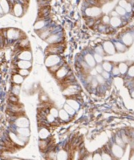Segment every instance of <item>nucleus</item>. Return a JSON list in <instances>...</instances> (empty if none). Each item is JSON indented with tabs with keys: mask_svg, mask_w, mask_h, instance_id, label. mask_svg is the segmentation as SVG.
Returning <instances> with one entry per match:
<instances>
[{
	"mask_svg": "<svg viewBox=\"0 0 134 160\" xmlns=\"http://www.w3.org/2000/svg\"><path fill=\"white\" fill-rule=\"evenodd\" d=\"M60 57L58 55H56V54H51L49 55L46 60H45V65L48 67H52L54 65H56V64H58L60 63Z\"/></svg>",
	"mask_w": 134,
	"mask_h": 160,
	"instance_id": "f257e3e1",
	"label": "nucleus"
},
{
	"mask_svg": "<svg viewBox=\"0 0 134 160\" xmlns=\"http://www.w3.org/2000/svg\"><path fill=\"white\" fill-rule=\"evenodd\" d=\"M111 151L112 153V154L115 156V158H121L123 154H124V150H123V147L119 146L118 144H113L112 146V148H111Z\"/></svg>",
	"mask_w": 134,
	"mask_h": 160,
	"instance_id": "f03ea898",
	"label": "nucleus"
},
{
	"mask_svg": "<svg viewBox=\"0 0 134 160\" xmlns=\"http://www.w3.org/2000/svg\"><path fill=\"white\" fill-rule=\"evenodd\" d=\"M103 48H104V51L108 54H114L117 51L116 47H115V45H113V43L110 41L104 42L103 44Z\"/></svg>",
	"mask_w": 134,
	"mask_h": 160,
	"instance_id": "7ed1b4c3",
	"label": "nucleus"
},
{
	"mask_svg": "<svg viewBox=\"0 0 134 160\" xmlns=\"http://www.w3.org/2000/svg\"><path fill=\"white\" fill-rule=\"evenodd\" d=\"M79 91H80V87H78L77 86L70 85L64 89V91H63V94L66 96H71V95H73V94H75L76 93H78Z\"/></svg>",
	"mask_w": 134,
	"mask_h": 160,
	"instance_id": "20e7f679",
	"label": "nucleus"
},
{
	"mask_svg": "<svg viewBox=\"0 0 134 160\" xmlns=\"http://www.w3.org/2000/svg\"><path fill=\"white\" fill-rule=\"evenodd\" d=\"M15 125L18 127H28L29 121L27 118H26L24 117H20L15 121Z\"/></svg>",
	"mask_w": 134,
	"mask_h": 160,
	"instance_id": "39448f33",
	"label": "nucleus"
},
{
	"mask_svg": "<svg viewBox=\"0 0 134 160\" xmlns=\"http://www.w3.org/2000/svg\"><path fill=\"white\" fill-rule=\"evenodd\" d=\"M85 13L88 16H92V17H95V16H98L101 13V11L100 8L98 7H90V8H88L86 11H85Z\"/></svg>",
	"mask_w": 134,
	"mask_h": 160,
	"instance_id": "423d86ee",
	"label": "nucleus"
},
{
	"mask_svg": "<svg viewBox=\"0 0 134 160\" xmlns=\"http://www.w3.org/2000/svg\"><path fill=\"white\" fill-rule=\"evenodd\" d=\"M7 38L9 39H17L20 37V32L17 31V30H15V29H10L7 31Z\"/></svg>",
	"mask_w": 134,
	"mask_h": 160,
	"instance_id": "0eeeda50",
	"label": "nucleus"
},
{
	"mask_svg": "<svg viewBox=\"0 0 134 160\" xmlns=\"http://www.w3.org/2000/svg\"><path fill=\"white\" fill-rule=\"evenodd\" d=\"M84 61L86 62V63L90 67H95L97 66L95 64V58L94 56H92V54H87L84 57Z\"/></svg>",
	"mask_w": 134,
	"mask_h": 160,
	"instance_id": "6e6552de",
	"label": "nucleus"
},
{
	"mask_svg": "<svg viewBox=\"0 0 134 160\" xmlns=\"http://www.w3.org/2000/svg\"><path fill=\"white\" fill-rule=\"evenodd\" d=\"M122 42H123V43L125 45V46H127V47H129V46H131L132 44V43H133V38H132V36L129 34V33H128V34H125L123 37H122Z\"/></svg>",
	"mask_w": 134,
	"mask_h": 160,
	"instance_id": "1a4fd4ad",
	"label": "nucleus"
},
{
	"mask_svg": "<svg viewBox=\"0 0 134 160\" xmlns=\"http://www.w3.org/2000/svg\"><path fill=\"white\" fill-rule=\"evenodd\" d=\"M17 66L20 69H29L31 67V63L27 60H20L17 63Z\"/></svg>",
	"mask_w": 134,
	"mask_h": 160,
	"instance_id": "9d476101",
	"label": "nucleus"
},
{
	"mask_svg": "<svg viewBox=\"0 0 134 160\" xmlns=\"http://www.w3.org/2000/svg\"><path fill=\"white\" fill-rule=\"evenodd\" d=\"M9 136H10V138L12 140V141H13L15 143H16V144H18V145H20V146H23V145H24L23 141H22V140L20 139V138L18 137V134H15L11 132V133L9 134Z\"/></svg>",
	"mask_w": 134,
	"mask_h": 160,
	"instance_id": "9b49d317",
	"label": "nucleus"
},
{
	"mask_svg": "<svg viewBox=\"0 0 134 160\" xmlns=\"http://www.w3.org/2000/svg\"><path fill=\"white\" fill-rule=\"evenodd\" d=\"M32 58V54L31 53V51H24L23 52H21L18 55V58L21 60H27V61H31V59Z\"/></svg>",
	"mask_w": 134,
	"mask_h": 160,
	"instance_id": "f8f14e48",
	"label": "nucleus"
},
{
	"mask_svg": "<svg viewBox=\"0 0 134 160\" xmlns=\"http://www.w3.org/2000/svg\"><path fill=\"white\" fill-rule=\"evenodd\" d=\"M110 24L113 27H117L121 24V19L119 17H112L110 18Z\"/></svg>",
	"mask_w": 134,
	"mask_h": 160,
	"instance_id": "ddd939ff",
	"label": "nucleus"
},
{
	"mask_svg": "<svg viewBox=\"0 0 134 160\" xmlns=\"http://www.w3.org/2000/svg\"><path fill=\"white\" fill-rule=\"evenodd\" d=\"M16 131H17V133L18 134L23 135V136H26V137H28L29 134H30V131L27 127H18L16 129Z\"/></svg>",
	"mask_w": 134,
	"mask_h": 160,
	"instance_id": "4468645a",
	"label": "nucleus"
},
{
	"mask_svg": "<svg viewBox=\"0 0 134 160\" xmlns=\"http://www.w3.org/2000/svg\"><path fill=\"white\" fill-rule=\"evenodd\" d=\"M67 73H68V71L65 67H60L58 71H56L55 75L58 78H63L67 74Z\"/></svg>",
	"mask_w": 134,
	"mask_h": 160,
	"instance_id": "2eb2a0df",
	"label": "nucleus"
},
{
	"mask_svg": "<svg viewBox=\"0 0 134 160\" xmlns=\"http://www.w3.org/2000/svg\"><path fill=\"white\" fill-rule=\"evenodd\" d=\"M56 158L58 160H66L68 158V153L66 151L61 150L56 154Z\"/></svg>",
	"mask_w": 134,
	"mask_h": 160,
	"instance_id": "dca6fc26",
	"label": "nucleus"
},
{
	"mask_svg": "<svg viewBox=\"0 0 134 160\" xmlns=\"http://www.w3.org/2000/svg\"><path fill=\"white\" fill-rule=\"evenodd\" d=\"M14 14L18 17H20V16L22 15L23 8H22V6L20 4H15L14 6Z\"/></svg>",
	"mask_w": 134,
	"mask_h": 160,
	"instance_id": "f3484780",
	"label": "nucleus"
},
{
	"mask_svg": "<svg viewBox=\"0 0 134 160\" xmlns=\"http://www.w3.org/2000/svg\"><path fill=\"white\" fill-rule=\"evenodd\" d=\"M126 47L127 46H125L124 43H121L119 42H117L116 43H115V47H116V50L118 52H125L127 50Z\"/></svg>",
	"mask_w": 134,
	"mask_h": 160,
	"instance_id": "a211bd4d",
	"label": "nucleus"
},
{
	"mask_svg": "<svg viewBox=\"0 0 134 160\" xmlns=\"http://www.w3.org/2000/svg\"><path fill=\"white\" fill-rule=\"evenodd\" d=\"M59 117L63 121H66L69 118V114L64 109H62L59 111Z\"/></svg>",
	"mask_w": 134,
	"mask_h": 160,
	"instance_id": "6ab92c4d",
	"label": "nucleus"
},
{
	"mask_svg": "<svg viewBox=\"0 0 134 160\" xmlns=\"http://www.w3.org/2000/svg\"><path fill=\"white\" fill-rule=\"evenodd\" d=\"M13 81L15 84H21L23 82V76H22L20 74H15L13 76Z\"/></svg>",
	"mask_w": 134,
	"mask_h": 160,
	"instance_id": "aec40b11",
	"label": "nucleus"
},
{
	"mask_svg": "<svg viewBox=\"0 0 134 160\" xmlns=\"http://www.w3.org/2000/svg\"><path fill=\"white\" fill-rule=\"evenodd\" d=\"M67 103L68 104H69L73 109H75V111H77L79 108H80V104H79V103H77L75 101V100H74V99H68V100H67Z\"/></svg>",
	"mask_w": 134,
	"mask_h": 160,
	"instance_id": "412c9836",
	"label": "nucleus"
},
{
	"mask_svg": "<svg viewBox=\"0 0 134 160\" xmlns=\"http://www.w3.org/2000/svg\"><path fill=\"white\" fill-rule=\"evenodd\" d=\"M119 70H120V72L121 74H125L128 72V65L125 63H119Z\"/></svg>",
	"mask_w": 134,
	"mask_h": 160,
	"instance_id": "4be33fe9",
	"label": "nucleus"
},
{
	"mask_svg": "<svg viewBox=\"0 0 134 160\" xmlns=\"http://www.w3.org/2000/svg\"><path fill=\"white\" fill-rule=\"evenodd\" d=\"M59 40V36L56 34H51L50 36H48L46 39L47 43H55V42H57Z\"/></svg>",
	"mask_w": 134,
	"mask_h": 160,
	"instance_id": "5701e85b",
	"label": "nucleus"
},
{
	"mask_svg": "<svg viewBox=\"0 0 134 160\" xmlns=\"http://www.w3.org/2000/svg\"><path fill=\"white\" fill-rule=\"evenodd\" d=\"M119 5L121 7H122L123 8H125L127 12L131 11V6H130V4H128L126 2V0H121V1L119 2Z\"/></svg>",
	"mask_w": 134,
	"mask_h": 160,
	"instance_id": "b1692460",
	"label": "nucleus"
},
{
	"mask_svg": "<svg viewBox=\"0 0 134 160\" xmlns=\"http://www.w3.org/2000/svg\"><path fill=\"white\" fill-rule=\"evenodd\" d=\"M40 137L42 138V139H44V138H47L48 136H49V134H50V133H49V131H48V130L47 129V128H42L40 131Z\"/></svg>",
	"mask_w": 134,
	"mask_h": 160,
	"instance_id": "393cba45",
	"label": "nucleus"
},
{
	"mask_svg": "<svg viewBox=\"0 0 134 160\" xmlns=\"http://www.w3.org/2000/svg\"><path fill=\"white\" fill-rule=\"evenodd\" d=\"M1 10H3V11L4 13L8 12L9 6H8V3L7 2V0H1Z\"/></svg>",
	"mask_w": 134,
	"mask_h": 160,
	"instance_id": "a878e982",
	"label": "nucleus"
},
{
	"mask_svg": "<svg viewBox=\"0 0 134 160\" xmlns=\"http://www.w3.org/2000/svg\"><path fill=\"white\" fill-rule=\"evenodd\" d=\"M102 67L104 68V71H106L108 72H110L112 70V63H109V62H108V61L104 62L103 64H102Z\"/></svg>",
	"mask_w": 134,
	"mask_h": 160,
	"instance_id": "bb28decb",
	"label": "nucleus"
},
{
	"mask_svg": "<svg viewBox=\"0 0 134 160\" xmlns=\"http://www.w3.org/2000/svg\"><path fill=\"white\" fill-rule=\"evenodd\" d=\"M115 11H116L118 13V14L121 15V16L125 15V14H126V12H127L126 10H125V8H123L122 7H121L120 5H118V6L116 7V8H115Z\"/></svg>",
	"mask_w": 134,
	"mask_h": 160,
	"instance_id": "cd10ccee",
	"label": "nucleus"
},
{
	"mask_svg": "<svg viewBox=\"0 0 134 160\" xmlns=\"http://www.w3.org/2000/svg\"><path fill=\"white\" fill-rule=\"evenodd\" d=\"M47 52H52V53H56V52H60V48L59 47L55 45V44H53V45H51L49 46V47L47 48Z\"/></svg>",
	"mask_w": 134,
	"mask_h": 160,
	"instance_id": "c85d7f7f",
	"label": "nucleus"
},
{
	"mask_svg": "<svg viewBox=\"0 0 134 160\" xmlns=\"http://www.w3.org/2000/svg\"><path fill=\"white\" fill-rule=\"evenodd\" d=\"M64 109L69 114H71V115H73L74 114H75V109H73L69 104H65L64 106Z\"/></svg>",
	"mask_w": 134,
	"mask_h": 160,
	"instance_id": "c756f323",
	"label": "nucleus"
},
{
	"mask_svg": "<svg viewBox=\"0 0 134 160\" xmlns=\"http://www.w3.org/2000/svg\"><path fill=\"white\" fill-rule=\"evenodd\" d=\"M20 92V87L18 86V84H15L13 88H12V93L15 94V95H18Z\"/></svg>",
	"mask_w": 134,
	"mask_h": 160,
	"instance_id": "7c9ffc66",
	"label": "nucleus"
},
{
	"mask_svg": "<svg viewBox=\"0 0 134 160\" xmlns=\"http://www.w3.org/2000/svg\"><path fill=\"white\" fill-rule=\"evenodd\" d=\"M45 26V23L44 21H39V22H37L35 26H34V28L38 30V29H42Z\"/></svg>",
	"mask_w": 134,
	"mask_h": 160,
	"instance_id": "2f4dec72",
	"label": "nucleus"
},
{
	"mask_svg": "<svg viewBox=\"0 0 134 160\" xmlns=\"http://www.w3.org/2000/svg\"><path fill=\"white\" fill-rule=\"evenodd\" d=\"M116 143L118 144L119 146L122 147H124L125 146V142L123 141L122 138H121V137H119V136H117V137H116Z\"/></svg>",
	"mask_w": 134,
	"mask_h": 160,
	"instance_id": "473e14b6",
	"label": "nucleus"
},
{
	"mask_svg": "<svg viewBox=\"0 0 134 160\" xmlns=\"http://www.w3.org/2000/svg\"><path fill=\"white\" fill-rule=\"evenodd\" d=\"M128 75L131 78H134V64L129 67L128 70Z\"/></svg>",
	"mask_w": 134,
	"mask_h": 160,
	"instance_id": "72a5a7b5",
	"label": "nucleus"
},
{
	"mask_svg": "<svg viewBox=\"0 0 134 160\" xmlns=\"http://www.w3.org/2000/svg\"><path fill=\"white\" fill-rule=\"evenodd\" d=\"M95 79L97 80L98 83H100V84L104 83V78L101 75V74H97V75H95Z\"/></svg>",
	"mask_w": 134,
	"mask_h": 160,
	"instance_id": "f704fd0d",
	"label": "nucleus"
},
{
	"mask_svg": "<svg viewBox=\"0 0 134 160\" xmlns=\"http://www.w3.org/2000/svg\"><path fill=\"white\" fill-rule=\"evenodd\" d=\"M94 58H95V62L98 63H102V61H103V58H102V56H101L100 54H97V53H95V54H94Z\"/></svg>",
	"mask_w": 134,
	"mask_h": 160,
	"instance_id": "c9c22d12",
	"label": "nucleus"
},
{
	"mask_svg": "<svg viewBox=\"0 0 134 160\" xmlns=\"http://www.w3.org/2000/svg\"><path fill=\"white\" fill-rule=\"evenodd\" d=\"M95 53H97V54H100V55H104V52H105L104 50V48L101 47L100 46H98L97 48H95Z\"/></svg>",
	"mask_w": 134,
	"mask_h": 160,
	"instance_id": "e433bc0d",
	"label": "nucleus"
},
{
	"mask_svg": "<svg viewBox=\"0 0 134 160\" xmlns=\"http://www.w3.org/2000/svg\"><path fill=\"white\" fill-rule=\"evenodd\" d=\"M18 74H20L22 76H27L29 74V71L28 69H20L18 71Z\"/></svg>",
	"mask_w": 134,
	"mask_h": 160,
	"instance_id": "4c0bfd02",
	"label": "nucleus"
},
{
	"mask_svg": "<svg viewBox=\"0 0 134 160\" xmlns=\"http://www.w3.org/2000/svg\"><path fill=\"white\" fill-rule=\"evenodd\" d=\"M101 156H102V159H104V160H111L112 159V156L110 154H108V153L104 152V151L102 152Z\"/></svg>",
	"mask_w": 134,
	"mask_h": 160,
	"instance_id": "58836bf2",
	"label": "nucleus"
},
{
	"mask_svg": "<svg viewBox=\"0 0 134 160\" xmlns=\"http://www.w3.org/2000/svg\"><path fill=\"white\" fill-rule=\"evenodd\" d=\"M60 68V64H56V65H54L52 67H50V71H51V72H56Z\"/></svg>",
	"mask_w": 134,
	"mask_h": 160,
	"instance_id": "ea45409f",
	"label": "nucleus"
},
{
	"mask_svg": "<svg viewBox=\"0 0 134 160\" xmlns=\"http://www.w3.org/2000/svg\"><path fill=\"white\" fill-rule=\"evenodd\" d=\"M50 114H51L53 116H55V118L56 117H59V111H57L55 108H51L50 110Z\"/></svg>",
	"mask_w": 134,
	"mask_h": 160,
	"instance_id": "a19ab883",
	"label": "nucleus"
},
{
	"mask_svg": "<svg viewBox=\"0 0 134 160\" xmlns=\"http://www.w3.org/2000/svg\"><path fill=\"white\" fill-rule=\"evenodd\" d=\"M112 74H113L114 75H118L119 74H121L120 70H119V67H117V66H115L114 67H112Z\"/></svg>",
	"mask_w": 134,
	"mask_h": 160,
	"instance_id": "79ce46f5",
	"label": "nucleus"
},
{
	"mask_svg": "<svg viewBox=\"0 0 134 160\" xmlns=\"http://www.w3.org/2000/svg\"><path fill=\"white\" fill-rule=\"evenodd\" d=\"M95 69L97 70V71L98 74H101V73L104 71V68H103L102 65H100V64H98V65L95 66Z\"/></svg>",
	"mask_w": 134,
	"mask_h": 160,
	"instance_id": "37998d69",
	"label": "nucleus"
},
{
	"mask_svg": "<svg viewBox=\"0 0 134 160\" xmlns=\"http://www.w3.org/2000/svg\"><path fill=\"white\" fill-rule=\"evenodd\" d=\"M55 116H53L51 114H48L47 116V120L49 123H53L55 121Z\"/></svg>",
	"mask_w": 134,
	"mask_h": 160,
	"instance_id": "c03bdc74",
	"label": "nucleus"
},
{
	"mask_svg": "<svg viewBox=\"0 0 134 160\" xmlns=\"http://www.w3.org/2000/svg\"><path fill=\"white\" fill-rule=\"evenodd\" d=\"M39 144H40V147L42 149L47 147V141H45V140H40Z\"/></svg>",
	"mask_w": 134,
	"mask_h": 160,
	"instance_id": "a18cd8bd",
	"label": "nucleus"
},
{
	"mask_svg": "<svg viewBox=\"0 0 134 160\" xmlns=\"http://www.w3.org/2000/svg\"><path fill=\"white\" fill-rule=\"evenodd\" d=\"M92 158H93L94 160H101V159H102V156H101L100 154H99V153H95V154H94V156L92 157Z\"/></svg>",
	"mask_w": 134,
	"mask_h": 160,
	"instance_id": "49530a36",
	"label": "nucleus"
},
{
	"mask_svg": "<svg viewBox=\"0 0 134 160\" xmlns=\"http://www.w3.org/2000/svg\"><path fill=\"white\" fill-rule=\"evenodd\" d=\"M49 34H50V32H49L48 31H45L44 32H43V33L40 34V37H41L43 39H44V38H47V36L49 35Z\"/></svg>",
	"mask_w": 134,
	"mask_h": 160,
	"instance_id": "de8ad7c7",
	"label": "nucleus"
},
{
	"mask_svg": "<svg viewBox=\"0 0 134 160\" xmlns=\"http://www.w3.org/2000/svg\"><path fill=\"white\" fill-rule=\"evenodd\" d=\"M103 23L107 24V23H110V18L108 15H105L103 17Z\"/></svg>",
	"mask_w": 134,
	"mask_h": 160,
	"instance_id": "09e8293b",
	"label": "nucleus"
},
{
	"mask_svg": "<svg viewBox=\"0 0 134 160\" xmlns=\"http://www.w3.org/2000/svg\"><path fill=\"white\" fill-rule=\"evenodd\" d=\"M28 43V41H27V39H23L22 41L20 42V47H26Z\"/></svg>",
	"mask_w": 134,
	"mask_h": 160,
	"instance_id": "8fccbe9b",
	"label": "nucleus"
},
{
	"mask_svg": "<svg viewBox=\"0 0 134 160\" xmlns=\"http://www.w3.org/2000/svg\"><path fill=\"white\" fill-rule=\"evenodd\" d=\"M121 138H122V139H123V141L125 142V144H127L128 143V136L126 135V134H122V136H121Z\"/></svg>",
	"mask_w": 134,
	"mask_h": 160,
	"instance_id": "3c124183",
	"label": "nucleus"
},
{
	"mask_svg": "<svg viewBox=\"0 0 134 160\" xmlns=\"http://www.w3.org/2000/svg\"><path fill=\"white\" fill-rule=\"evenodd\" d=\"M101 75H102L104 78H109V74H108V72L106 71H104L101 73Z\"/></svg>",
	"mask_w": 134,
	"mask_h": 160,
	"instance_id": "603ef678",
	"label": "nucleus"
},
{
	"mask_svg": "<svg viewBox=\"0 0 134 160\" xmlns=\"http://www.w3.org/2000/svg\"><path fill=\"white\" fill-rule=\"evenodd\" d=\"M97 85H98L97 80V79H93V80L92 79V86L93 87H97Z\"/></svg>",
	"mask_w": 134,
	"mask_h": 160,
	"instance_id": "864d4df0",
	"label": "nucleus"
},
{
	"mask_svg": "<svg viewBox=\"0 0 134 160\" xmlns=\"http://www.w3.org/2000/svg\"><path fill=\"white\" fill-rule=\"evenodd\" d=\"M111 15L112 16V17H119L120 15L118 14V13L116 11H112V12H111Z\"/></svg>",
	"mask_w": 134,
	"mask_h": 160,
	"instance_id": "5fc2aeb1",
	"label": "nucleus"
},
{
	"mask_svg": "<svg viewBox=\"0 0 134 160\" xmlns=\"http://www.w3.org/2000/svg\"><path fill=\"white\" fill-rule=\"evenodd\" d=\"M10 100H11H11H12V101H15V102H17V101H18L17 98H16V97H15V96H12V97H11V98H10Z\"/></svg>",
	"mask_w": 134,
	"mask_h": 160,
	"instance_id": "6e6d98bb",
	"label": "nucleus"
},
{
	"mask_svg": "<svg viewBox=\"0 0 134 160\" xmlns=\"http://www.w3.org/2000/svg\"><path fill=\"white\" fill-rule=\"evenodd\" d=\"M131 95H132V98H134V91H132V92L131 93Z\"/></svg>",
	"mask_w": 134,
	"mask_h": 160,
	"instance_id": "4d7b16f0",
	"label": "nucleus"
}]
</instances>
